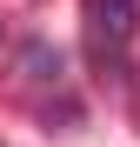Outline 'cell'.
<instances>
[{
	"label": "cell",
	"instance_id": "cell-1",
	"mask_svg": "<svg viewBox=\"0 0 140 147\" xmlns=\"http://www.w3.org/2000/svg\"><path fill=\"white\" fill-rule=\"evenodd\" d=\"M87 27H93L100 54H127L133 34H140V7L133 0H87Z\"/></svg>",
	"mask_w": 140,
	"mask_h": 147
}]
</instances>
